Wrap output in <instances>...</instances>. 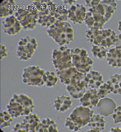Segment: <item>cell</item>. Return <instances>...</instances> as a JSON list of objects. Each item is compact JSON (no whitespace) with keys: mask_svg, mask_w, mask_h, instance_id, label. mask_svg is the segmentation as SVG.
Masks as SVG:
<instances>
[{"mask_svg":"<svg viewBox=\"0 0 121 132\" xmlns=\"http://www.w3.org/2000/svg\"><path fill=\"white\" fill-rule=\"evenodd\" d=\"M35 108L33 100L24 93H15L6 106L7 110L13 118L32 113Z\"/></svg>","mask_w":121,"mask_h":132,"instance_id":"6da1fadb","label":"cell"},{"mask_svg":"<svg viewBox=\"0 0 121 132\" xmlns=\"http://www.w3.org/2000/svg\"><path fill=\"white\" fill-rule=\"evenodd\" d=\"M94 113V111L90 108L81 105L76 106L66 119L65 126L71 131H79L88 125Z\"/></svg>","mask_w":121,"mask_h":132,"instance_id":"7a4b0ae2","label":"cell"},{"mask_svg":"<svg viewBox=\"0 0 121 132\" xmlns=\"http://www.w3.org/2000/svg\"><path fill=\"white\" fill-rule=\"evenodd\" d=\"M48 34L59 46L69 44L74 40V30L71 25L66 22L57 20L48 30Z\"/></svg>","mask_w":121,"mask_h":132,"instance_id":"3957f363","label":"cell"},{"mask_svg":"<svg viewBox=\"0 0 121 132\" xmlns=\"http://www.w3.org/2000/svg\"><path fill=\"white\" fill-rule=\"evenodd\" d=\"M86 37L87 40L92 45L108 48L115 45L117 35L111 29H90L86 31Z\"/></svg>","mask_w":121,"mask_h":132,"instance_id":"277c9868","label":"cell"},{"mask_svg":"<svg viewBox=\"0 0 121 132\" xmlns=\"http://www.w3.org/2000/svg\"><path fill=\"white\" fill-rule=\"evenodd\" d=\"M71 52L72 63L79 72L86 74L92 70L93 60L85 49L74 47L71 49Z\"/></svg>","mask_w":121,"mask_h":132,"instance_id":"5b68a950","label":"cell"},{"mask_svg":"<svg viewBox=\"0 0 121 132\" xmlns=\"http://www.w3.org/2000/svg\"><path fill=\"white\" fill-rule=\"evenodd\" d=\"M46 72L38 65L28 66L24 69L23 82L31 86H43L46 84Z\"/></svg>","mask_w":121,"mask_h":132,"instance_id":"8992f818","label":"cell"},{"mask_svg":"<svg viewBox=\"0 0 121 132\" xmlns=\"http://www.w3.org/2000/svg\"><path fill=\"white\" fill-rule=\"evenodd\" d=\"M27 8L20 9L16 14V17L24 28L27 30L36 28L39 19V15L35 6H28Z\"/></svg>","mask_w":121,"mask_h":132,"instance_id":"52a82bcc","label":"cell"},{"mask_svg":"<svg viewBox=\"0 0 121 132\" xmlns=\"http://www.w3.org/2000/svg\"><path fill=\"white\" fill-rule=\"evenodd\" d=\"M24 38L19 42L16 52L18 58L24 61H28L32 58L38 46L35 38Z\"/></svg>","mask_w":121,"mask_h":132,"instance_id":"ba28073f","label":"cell"},{"mask_svg":"<svg viewBox=\"0 0 121 132\" xmlns=\"http://www.w3.org/2000/svg\"><path fill=\"white\" fill-rule=\"evenodd\" d=\"M41 120L36 114L25 116L21 122L16 123L14 126L15 132H39Z\"/></svg>","mask_w":121,"mask_h":132,"instance_id":"9c48e42d","label":"cell"},{"mask_svg":"<svg viewBox=\"0 0 121 132\" xmlns=\"http://www.w3.org/2000/svg\"><path fill=\"white\" fill-rule=\"evenodd\" d=\"M68 19L74 24H82L86 18L87 10L83 5H73L68 11Z\"/></svg>","mask_w":121,"mask_h":132,"instance_id":"30bf717a","label":"cell"},{"mask_svg":"<svg viewBox=\"0 0 121 132\" xmlns=\"http://www.w3.org/2000/svg\"><path fill=\"white\" fill-rule=\"evenodd\" d=\"M104 82L103 75L97 70H92L86 74L84 83L87 90L97 89Z\"/></svg>","mask_w":121,"mask_h":132,"instance_id":"8fae6325","label":"cell"},{"mask_svg":"<svg viewBox=\"0 0 121 132\" xmlns=\"http://www.w3.org/2000/svg\"><path fill=\"white\" fill-rule=\"evenodd\" d=\"M117 104L112 98L105 97L100 99L97 105L98 113L104 117H108L113 113Z\"/></svg>","mask_w":121,"mask_h":132,"instance_id":"7c38bea8","label":"cell"},{"mask_svg":"<svg viewBox=\"0 0 121 132\" xmlns=\"http://www.w3.org/2000/svg\"><path fill=\"white\" fill-rule=\"evenodd\" d=\"M100 98L98 94L97 89L87 90L82 97L80 99L81 105L92 109L97 106Z\"/></svg>","mask_w":121,"mask_h":132,"instance_id":"4fadbf2b","label":"cell"},{"mask_svg":"<svg viewBox=\"0 0 121 132\" xmlns=\"http://www.w3.org/2000/svg\"><path fill=\"white\" fill-rule=\"evenodd\" d=\"M66 89L70 96L75 100H80L87 90L84 80L72 82L67 86Z\"/></svg>","mask_w":121,"mask_h":132,"instance_id":"5bb4252c","label":"cell"},{"mask_svg":"<svg viewBox=\"0 0 121 132\" xmlns=\"http://www.w3.org/2000/svg\"><path fill=\"white\" fill-rule=\"evenodd\" d=\"M106 122L104 116L99 114H94L88 126L90 128L87 132H100L105 129Z\"/></svg>","mask_w":121,"mask_h":132,"instance_id":"9a60e30c","label":"cell"},{"mask_svg":"<svg viewBox=\"0 0 121 132\" xmlns=\"http://www.w3.org/2000/svg\"><path fill=\"white\" fill-rule=\"evenodd\" d=\"M73 102L71 97L65 94L57 97L54 102V107L57 111L65 113L72 107Z\"/></svg>","mask_w":121,"mask_h":132,"instance_id":"2e32d148","label":"cell"},{"mask_svg":"<svg viewBox=\"0 0 121 132\" xmlns=\"http://www.w3.org/2000/svg\"><path fill=\"white\" fill-rule=\"evenodd\" d=\"M11 22L8 19H6L3 22V27L5 33L10 35H16L20 31L22 25L16 16H10Z\"/></svg>","mask_w":121,"mask_h":132,"instance_id":"e0dca14e","label":"cell"},{"mask_svg":"<svg viewBox=\"0 0 121 132\" xmlns=\"http://www.w3.org/2000/svg\"><path fill=\"white\" fill-rule=\"evenodd\" d=\"M106 60L108 64L113 68H121V50L116 47L108 52Z\"/></svg>","mask_w":121,"mask_h":132,"instance_id":"ac0fdd59","label":"cell"},{"mask_svg":"<svg viewBox=\"0 0 121 132\" xmlns=\"http://www.w3.org/2000/svg\"><path fill=\"white\" fill-rule=\"evenodd\" d=\"M39 132H59L58 126L54 120L46 118L41 121Z\"/></svg>","mask_w":121,"mask_h":132,"instance_id":"d6986e66","label":"cell"},{"mask_svg":"<svg viewBox=\"0 0 121 132\" xmlns=\"http://www.w3.org/2000/svg\"><path fill=\"white\" fill-rule=\"evenodd\" d=\"M110 82L112 87V93L121 95V73H115L110 77Z\"/></svg>","mask_w":121,"mask_h":132,"instance_id":"ffe728a7","label":"cell"},{"mask_svg":"<svg viewBox=\"0 0 121 132\" xmlns=\"http://www.w3.org/2000/svg\"><path fill=\"white\" fill-rule=\"evenodd\" d=\"M91 53L93 56L99 60L106 58L108 51L102 46L92 45L91 47Z\"/></svg>","mask_w":121,"mask_h":132,"instance_id":"44dd1931","label":"cell"},{"mask_svg":"<svg viewBox=\"0 0 121 132\" xmlns=\"http://www.w3.org/2000/svg\"><path fill=\"white\" fill-rule=\"evenodd\" d=\"M97 90L98 95L101 99L106 97L109 94L112 93V87L109 79L104 82Z\"/></svg>","mask_w":121,"mask_h":132,"instance_id":"7402d4cb","label":"cell"},{"mask_svg":"<svg viewBox=\"0 0 121 132\" xmlns=\"http://www.w3.org/2000/svg\"><path fill=\"white\" fill-rule=\"evenodd\" d=\"M1 129L11 126L13 122V118L9 112L6 110H2L1 113Z\"/></svg>","mask_w":121,"mask_h":132,"instance_id":"603a6c76","label":"cell"},{"mask_svg":"<svg viewBox=\"0 0 121 132\" xmlns=\"http://www.w3.org/2000/svg\"><path fill=\"white\" fill-rule=\"evenodd\" d=\"M46 81L45 85L48 87L55 86L58 82L59 78L54 71L47 70L46 72Z\"/></svg>","mask_w":121,"mask_h":132,"instance_id":"cb8c5ba5","label":"cell"},{"mask_svg":"<svg viewBox=\"0 0 121 132\" xmlns=\"http://www.w3.org/2000/svg\"><path fill=\"white\" fill-rule=\"evenodd\" d=\"M5 2L6 3L3 4V6L1 5V14L3 13V17L11 16V15L13 14L14 13V6L15 4V2H13L14 1H9L8 3H7V1Z\"/></svg>","mask_w":121,"mask_h":132,"instance_id":"d4e9b609","label":"cell"},{"mask_svg":"<svg viewBox=\"0 0 121 132\" xmlns=\"http://www.w3.org/2000/svg\"><path fill=\"white\" fill-rule=\"evenodd\" d=\"M113 120V123L115 124L121 123V105L117 106L114 110L113 113L111 115Z\"/></svg>","mask_w":121,"mask_h":132,"instance_id":"484cf974","label":"cell"},{"mask_svg":"<svg viewBox=\"0 0 121 132\" xmlns=\"http://www.w3.org/2000/svg\"><path fill=\"white\" fill-rule=\"evenodd\" d=\"M114 45L116 46V48L121 50V33L117 35L116 40Z\"/></svg>","mask_w":121,"mask_h":132,"instance_id":"4316f807","label":"cell"},{"mask_svg":"<svg viewBox=\"0 0 121 132\" xmlns=\"http://www.w3.org/2000/svg\"><path fill=\"white\" fill-rule=\"evenodd\" d=\"M3 52V53H1V56H2V55H3L2 57H1V60L2 59V58L4 59V58H5L8 55L7 50H6V47L5 46H3V51H1V52Z\"/></svg>","mask_w":121,"mask_h":132,"instance_id":"83f0119b","label":"cell"},{"mask_svg":"<svg viewBox=\"0 0 121 132\" xmlns=\"http://www.w3.org/2000/svg\"><path fill=\"white\" fill-rule=\"evenodd\" d=\"M110 132H121V129L120 127H114L111 128Z\"/></svg>","mask_w":121,"mask_h":132,"instance_id":"f1b7e54d","label":"cell"},{"mask_svg":"<svg viewBox=\"0 0 121 132\" xmlns=\"http://www.w3.org/2000/svg\"><path fill=\"white\" fill-rule=\"evenodd\" d=\"M118 30L121 33V20L118 23Z\"/></svg>","mask_w":121,"mask_h":132,"instance_id":"f546056e","label":"cell"},{"mask_svg":"<svg viewBox=\"0 0 121 132\" xmlns=\"http://www.w3.org/2000/svg\"><path fill=\"white\" fill-rule=\"evenodd\" d=\"M120 128L121 129V125H120Z\"/></svg>","mask_w":121,"mask_h":132,"instance_id":"4dcf8cb0","label":"cell"}]
</instances>
